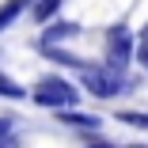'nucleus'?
<instances>
[{"label": "nucleus", "instance_id": "obj_1", "mask_svg": "<svg viewBox=\"0 0 148 148\" xmlns=\"http://www.w3.org/2000/svg\"><path fill=\"white\" fill-rule=\"evenodd\" d=\"M31 99H34L38 106H76L80 91H76V87H72L69 80L46 76V80H38V87L31 91Z\"/></svg>", "mask_w": 148, "mask_h": 148}, {"label": "nucleus", "instance_id": "obj_2", "mask_svg": "<svg viewBox=\"0 0 148 148\" xmlns=\"http://www.w3.org/2000/svg\"><path fill=\"white\" fill-rule=\"evenodd\" d=\"M125 84H129L125 72H122V69H110V65H106V69H87V76H84V87H87L91 95H99V99L118 95Z\"/></svg>", "mask_w": 148, "mask_h": 148}, {"label": "nucleus", "instance_id": "obj_3", "mask_svg": "<svg viewBox=\"0 0 148 148\" xmlns=\"http://www.w3.org/2000/svg\"><path fill=\"white\" fill-rule=\"evenodd\" d=\"M133 53H137V49H133V34H129V27H125V23L110 27V34H106V65L125 72V65H129Z\"/></svg>", "mask_w": 148, "mask_h": 148}, {"label": "nucleus", "instance_id": "obj_4", "mask_svg": "<svg viewBox=\"0 0 148 148\" xmlns=\"http://www.w3.org/2000/svg\"><path fill=\"white\" fill-rule=\"evenodd\" d=\"M72 34H80L76 23H57V27H49V31L42 34V46H53V42H61V38H72Z\"/></svg>", "mask_w": 148, "mask_h": 148}, {"label": "nucleus", "instance_id": "obj_5", "mask_svg": "<svg viewBox=\"0 0 148 148\" xmlns=\"http://www.w3.org/2000/svg\"><path fill=\"white\" fill-rule=\"evenodd\" d=\"M61 122H72V125H84V129H99V118H87V114H76V110H57Z\"/></svg>", "mask_w": 148, "mask_h": 148}, {"label": "nucleus", "instance_id": "obj_6", "mask_svg": "<svg viewBox=\"0 0 148 148\" xmlns=\"http://www.w3.org/2000/svg\"><path fill=\"white\" fill-rule=\"evenodd\" d=\"M57 8H61V0H38V4H34V19L38 23H49L57 15Z\"/></svg>", "mask_w": 148, "mask_h": 148}, {"label": "nucleus", "instance_id": "obj_7", "mask_svg": "<svg viewBox=\"0 0 148 148\" xmlns=\"http://www.w3.org/2000/svg\"><path fill=\"white\" fill-rule=\"evenodd\" d=\"M122 125H137V129H148V114H137V110H122L118 114Z\"/></svg>", "mask_w": 148, "mask_h": 148}, {"label": "nucleus", "instance_id": "obj_8", "mask_svg": "<svg viewBox=\"0 0 148 148\" xmlns=\"http://www.w3.org/2000/svg\"><path fill=\"white\" fill-rule=\"evenodd\" d=\"M23 4H27V0H8V4L0 8V27H8V23H12L19 12H23Z\"/></svg>", "mask_w": 148, "mask_h": 148}, {"label": "nucleus", "instance_id": "obj_9", "mask_svg": "<svg viewBox=\"0 0 148 148\" xmlns=\"http://www.w3.org/2000/svg\"><path fill=\"white\" fill-rule=\"evenodd\" d=\"M0 95H8V99H23V87L15 80H8L4 72H0Z\"/></svg>", "mask_w": 148, "mask_h": 148}, {"label": "nucleus", "instance_id": "obj_10", "mask_svg": "<svg viewBox=\"0 0 148 148\" xmlns=\"http://www.w3.org/2000/svg\"><path fill=\"white\" fill-rule=\"evenodd\" d=\"M137 61L148 69V34H144V42H140V49H137Z\"/></svg>", "mask_w": 148, "mask_h": 148}, {"label": "nucleus", "instance_id": "obj_11", "mask_svg": "<svg viewBox=\"0 0 148 148\" xmlns=\"http://www.w3.org/2000/svg\"><path fill=\"white\" fill-rule=\"evenodd\" d=\"M95 148H110V144H95Z\"/></svg>", "mask_w": 148, "mask_h": 148}, {"label": "nucleus", "instance_id": "obj_12", "mask_svg": "<svg viewBox=\"0 0 148 148\" xmlns=\"http://www.w3.org/2000/svg\"><path fill=\"white\" fill-rule=\"evenodd\" d=\"M144 34H148V31H144Z\"/></svg>", "mask_w": 148, "mask_h": 148}]
</instances>
